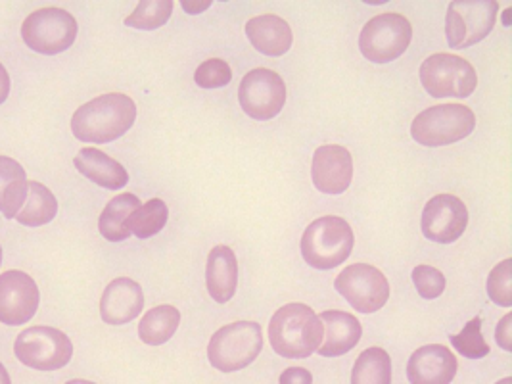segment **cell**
I'll return each mask as SVG.
<instances>
[{
  "label": "cell",
  "mask_w": 512,
  "mask_h": 384,
  "mask_svg": "<svg viewBox=\"0 0 512 384\" xmlns=\"http://www.w3.org/2000/svg\"><path fill=\"white\" fill-rule=\"evenodd\" d=\"M135 120V100L123 93H110L77 108L71 118V131L81 143H112L123 137Z\"/></svg>",
  "instance_id": "6da1fadb"
},
{
  "label": "cell",
  "mask_w": 512,
  "mask_h": 384,
  "mask_svg": "<svg viewBox=\"0 0 512 384\" xmlns=\"http://www.w3.org/2000/svg\"><path fill=\"white\" fill-rule=\"evenodd\" d=\"M323 323L305 304H286L271 317L269 342L286 360H303L323 344Z\"/></svg>",
  "instance_id": "7a4b0ae2"
},
{
  "label": "cell",
  "mask_w": 512,
  "mask_h": 384,
  "mask_svg": "<svg viewBox=\"0 0 512 384\" xmlns=\"http://www.w3.org/2000/svg\"><path fill=\"white\" fill-rule=\"evenodd\" d=\"M353 244L355 237L344 217H319L303 233V260L313 269L328 271L350 258Z\"/></svg>",
  "instance_id": "3957f363"
},
{
  "label": "cell",
  "mask_w": 512,
  "mask_h": 384,
  "mask_svg": "<svg viewBox=\"0 0 512 384\" xmlns=\"http://www.w3.org/2000/svg\"><path fill=\"white\" fill-rule=\"evenodd\" d=\"M263 350V333L256 321H236L221 327L211 336L208 346L210 363L223 371L234 373L246 369Z\"/></svg>",
  "instance_id": "277c9868"
},
{
  "label": "cell",
  "mask_w": 512,
  "mask_h": 384,
  "mask_svg": "<svg viewBox=\"0 0 512 384\" xmlns=\"http://www.w3.org/2000/svg\"><path fill=\"white\" fill-rule=\"evenodd\" d=\"M476 127V116L465 104H438L413 120L411 135L420 146H447L466 139Z\"/></svg>",
  "instance_id": "5b68a950"
},
{
  "label": "cell",
  "mask_w": 512,
  "mask_h": 384,
  "mask_svg": "<svg viewBox=\"0 0 512 384\" xmlns=\"http://www.w3.org/2000/svg\"><path fill=\"white\" fill-rule=\"evenodd\" d=\"M420 83L434 98H466L476 91L478 75L470 62L455 54L438 52L420 66Z\"/></svg>",
  "instance_id": "8992f818"
},
{
  "label": "cell",
  "mask_w": 512,
  "mask_h": 384,
  "mask_svg": "<svg viewBox=\"0 0 512 384\" xmlns=\"http://www.w3.org/2000/svg\"><path fill=\"white\" fill-rule=\"evenodd\" d=\"M499 14L495 0H457L447 8L445 35L455 50L474 47L493 31Z\"/></svg>",
  "instance_id": "52a82bcc"
},
{
  "label": "cell",
  "mask_w": 512,
  "mask_h": 384,
  "mask_svg": "<svg viewBox=\"0 0 512 384\" xmlns=\"http://www.w3.org/2000/svg\"><path fill=\"white\" fill-rule=\"evenodd\" d=\"M411 39V22L396 12H386L363 27L359 35V48L361 54L374 64H388L405 54Z\"/></svg>",
  "instance_id": "ba28073f"
},
{
  "label": "cell",
  "mask_w": 512,
  "mask_h": 384,
  "mask_svg": "<svg viewBox=\"0 0 512 384\" xmlns=\"http://www.w3.org/2000/svg\"><path fill=\"white\" fill-rule=\"evenodd\" d=\"M14 354L18 361L37 371H58L66 367L73 356V344L66 333L54 327H31L22 331L16 344Z\"/></svg>",
  "instance_id": "9c48e42d"
},
{
  "label": "cell",
  "mask_w": 512,
  "mask_h": 384,
  "mask_svg": "<svg viewBox=\"0 0 512 384\" xmlns=\"http://www.w3.org/2000/svg\"><path fill=\"white\" fill-rule=\"evenodd\" d=\"M22 37L31 50L54 56L68 50L75 43L77 22L68 10L39 8L25 18Z\"/></svg>",
  "instance_id": "30bf717a"
},
{
  "label": "cell",
  "mask_w": 512,
  "mask_h": 384,
  "mask_svg": "<svg viewBox=\"0 0 512 384\" xmlns=\"http://www.w3.org/2000/svg\"><path fill=\"white\" fill-rule=\"evenodd\" d=\"M334 287L359 313L378 312L390 300V283L374 265L353 264L346 267L336 277Z\"/></svg>",
  "instance_id": "8fae6325"
},
{
  "label": "cell",
  "mask_w": 512,
  "mask_h": 384,
  "mask_svg": "<svg viewBox=\"0 0 512 384\" xmlns=\"http://www.w3.org/2000/svg\"><path fill=\"white\" fill-rule=\"evenodd\" d=\"M238 100L252 120H273L286 104V85L279 73L257 68L244 75L238 89Z\"/></svg>",
  "instance_id": "7c38bea8"
},
{
  "label": "cell",
  "mask_w": 512,
  "mask_h": 384,
  "mask_svg": "<svg viewBox=\"0 0 512 384\" xmlns=\"http://www.w3.org/2000/svg\"><path fill=\"white\" fill-rule=\"evenodd\" d=\"M468 225L465 202L453 194H438L428 200L422 212V233L432 242L451 244L463 237Z\"/></svg>",
  "instance_id": "4fadbf2b"
},
{
  "label": "cell",
  "mask_w": 512,
  "mask_h": 384,
  "mask_svg": "<svg viewBox=\"0 0 512 384\" xmlns=\"http://www.w3.org/2000/svg\"><path fill=\"white\" fill-rule=\"evenodd\" d=\"M39 287L24 271L0 275V323L18 327L27 323L39 308Z\"/></svg>",
  "instance_id": "5bb4252c"
},
{
  "label": "cell",
  "mask_w": 512,
  "mask_h": 384,
  "mask_svg": "<svg viewBox=\"0 0 512 384\" xmlns=\"http://www.w3.org/2000/svg\"><path fill=\"white\" fill-rule=\"evenodd\" d=\"M311 179L317 191L342 194L353 179V158L350 150L340 144H323L315 150L311 162Z\"/></svg>",
  "instance_id": "9a60e30c"
},
{
  "label": "cell",
  "mask_w": 512,
  "mask_h": 384,
  "mask_svg": "<svg viewBox=\"0 0 512 384\" xmlns=\"http://www.w3.org/2000/svg\"><path fill=\"white\" fill-rule=\"evenodd\" d=\"M457 369V358L447 346L428 344L409 358L407 379L411 384H451Z\"/></svg>",
  "instance_id": "2e32d148"
},
{
  "label": "cell",
  "mask_w": 512,
  "mask_h": 384,
  "mask_svg": "<svg viewBox=\"0 0 512 384\" xmlns=\"http://www.w3.org/2000/svg\"><path fill=\"white\" fill-rule=\"evenodd\" d=\"M144 308V292L129 277L114 279L102 294L100 315L108 325H125L137 319Z\"/></svg>",
  "instance_id": "e0dca14e"
},
{
  "label": "cell",
  "mask_w": 512,
  "mask_h": 384,
  "mask_svg": "<svg viewBox=\"0 0 512 384\" xmlns=\"http://www.w3.org/2000/svg\"><path fill=\"white\" fill-rule=\"evenodd\" d=\"M321 323H325V340L319 346V354L323 358H338L351 352L363 335V327L355 315L338 310H328L319 315Z\"/></svg>",
  "instance_id": "ac0fdd59"
},
{
  "label": "cell",
  "mask_w": 512,
  "mask_h": 384,
  "mask_svg": "<svg viewBox=\"0 0 512 384\" xmlns=\"http://www.w3.org/2000/svg\"><path fill=\"white\" fill-rule=\"evenodd\" d=\"M77 171L87 177L89 181L96 183L102 189L119 191L129 183V173L114 158H110L106 152L87 146L81 148L79 154L73 160Z\"/></svg>",
  "instance_id": "d6986e66"
},
{
  "label": "cell",
  "mask_w": 512,
  "mask_h": 384,
  "mask_svg": "<svg viewBox=\"0 0 512 384\" xmlns=\"http://www.w3.org/2000/svg\"><path fill=\"white\" fill-rule=\"evenodd\" d=\"M246 35L252 47L265 56H282L294 43L290 25L275 14H263L252 18L246 24Z\"/></svg>",
  "instance_id": "ffe728a7"
},
{
  "label": "cell",
  "mask_w": 512,
  "mask_h": 384,
  "mask_svg": "<svg viewBox=\"0 0 512 384\" xmlns=\"http://www.w3.org/2000/svg\"><path fill=\"white\" fill-rule=\"evenodd\" d=\"M206 285L211 298L219 304L233 300L238 285V262L229 246H215L208 254Z\"/></svg>",
  "instance_id": "44dd1931"
},
{
  "label": "cell",
  "mask_w": 512,
  "mask_h": 384,
  "mask_svg": "<svg viewBox=\"0 0 512 384\" xmlns=\"http://www.w3.org/2000/svg\"><path fill=\"white\" fill-rule=\"evenodd\" d=\"M25 169L12 158L0 156V214L14 219L27 198Z\"/></svg>",
  "instance_id": "7402d4cb"
},
{
  "label": "cell",
  "mask_w": 512,
  "mask_h": 384,
  "mask_svg": "<svg viewBox=\"0 0 512 384\" xmlns=\"http://www.w3.org/2000/svg\"><path fill=\"white\" fill-rule=\"evenodd\" d=\"M142 202L139 196L123 192L114 196L106 208L102 210L100 219H98V229L100 235L110 242H121V240L129 239L131 231L127 227V221L133 212H137Z\"/></svg>",
  "instance_id": "603a6c76"
},
{
  "label": "cell",
  "mask_w": 512,
  "mask_h": 384,
  "mask_svg": "<svg viewBox=\"0 0 512 384\" xmlns=\"http://www.w3.org/2000/svg\"><path fill=\"white\" fill-rule=\"evenodd\" d=\"M56 214H58V200L52 191L39 181H29L27 198L22 210L16 216V221L25 227H41L50 223Z\"/></svg>",
  "instance_id": "cb8c5ba5"
},
{
  "label": "cell",
  "mask_w": 512,
  "mask_h": 384,
  "mask_svg": "<svg viewBox=\"0 0 512 384\" xmlns=\"http://www.w3.org/2000/svg\"><path fill=\"white\" fill-rule=\"evenodd\" d=\"M181 325V312L175 306L163 304L144 313L139 323L140 340L148 346H162L169 342Z\"/></svg>",
  "instance_id": "d4e9b609"
},
{
  "label": "cell",
  "mask_w": 512,
  "mask_h": 384,
  "mask_svg": "<svg viewBox=\"0 0 512 384\" xmlns=\"http://www.w3.org/2000/svg\"><path fill=\"white\" fill-rule=\"evenodd\" d=\"M351 384H392V360L382 348L365 350L353 365Z\"/></svg>",
  "instance_id": "484cf974"
},
{
  "label": "cell",
  "mask_w": 512,
  "mask_h": 384,
  "mask_svg": "<svg viewBox=\"0 0 512 384\" xmlns=\"http://www.w3.org/2000/svg\"><path fill=\"white\" fill-rule=\"evenodd\" d=\"M167 217H169L167 204L162 198H152L144 206H140L137 212L131 214L127 227L139 239H150L162 231L167 223Z\"/></svg>",
  "instance_id": "4316f807"
},
{
  "label": "cell",
  "mask_w": 512,
  "mask_h": 384,
  "mask_svg": "<svg viewBox=\"0 0 512 384\" xmlns=\"http://www.w3.org/2000/svg\"><path fill=\"white\" fill-rule=\"evenodd\" d=\"M171 14H173L171 0H142L135 8V12L125 18V25L142 29V31H152L167 24Z\"/></svg>",
  "instance_id": "83f0119b"
},
{
  "label": "cell",
  "mask_w": 512,
  "mask_h": 384,
  "mask_svg": "<svg viewBox=\"0 0 512 384\" xmlns=\"http://www.w3.org/2000/svg\"><path fill=\"white\" fill-rule=\"evenodd\" d=\"M451 344L455 350L468 360H482L489 354L488 342L482 336V319L474 317L465 325L459 335H451Z\"/></svg>",
  "instance_id": "f1b7e54d"
},
{
  "label": "cell",
  "mask_w": 512,
  "mask_h": 384,
  "mask_svg": "<svg viewBox=\"0 0 512 384\" xmlns=\"http://www.w3.org/2000/svg\"><path fill=\"white\" fill-rule=\"evenodd\" d=\"M512 260H503L495 265L489 273L488 294L489 298L503 308L512 306Z\"/></svg>",
  "instance_id": "f546056e"
},
{
  "label": "cell",
  "mask_w": 512,
  "mask_h": 384,
  "mask_svg": "<svg viewBox=\"0 0 512 384\" xmlns=\"http://www.w3.org/2000/svg\"><path fill=\"white\" fill-rule=\"evenodd\" d=\"M194 81L202 89H219L233 81V70L225 60L210 58L198 66L194 73Z\"/></svg>",
  "instance_id": "4dcf8cb0"
},
{
  "label": "cell",
  "mask_w": 512,
  "mask_h": 384,
  "mask_svg": "<svg viewBox=\"0 0 512 384\" xmlns=\"http://www.w3.org/2000/svg\"><path fill=\"white\" fill-rule=\"evenodd\" d=\"M413 283L417 287V292L424 300H436L442 296L445 290V277L442 271L432 267V265H417L413 269Z\"/></svg>",
  "instance_id": "1f68e13d"
},
{
  "label": "cell",
  "mask_w": 512,
  "mask_h": 384,
  "mask_svg": "<svg viewBox=\"0 0 512 384\" xmlns=\"http://www.w3.org/2000/svg\"><path fill=\"white\" fill-rule=\"evenodd\" d=\"M280 384H313V375L303 367H288L282 371Z\"/></svg>",
  "instance_id": "d6a6232c"
},
{
  "label": "cell",
  "mask_w": 512,
  "mask_h": 384,
  "mask_svg": "<svg viewBox=\"0 0 512 384\" xmlns=\"http://www.w3.org/2000/svg\"><path fill=\"white\" fill-rule=\"evenodd\" d=\"M511 325L512 313H509V315H505V317L501 319V323L497 325V333H495V338H497L499 346H501L503 350H507V352H512Z\"/></svg>",
  "instance_id": "836d02e7"
},
{
  "label": "cell",
  "mask_w": 512,
  "mask_h": 384,
  "mask_svg": "<svg viewBox=\"0 0 512 384\" xmlns=\"http://www.w3.org/2000/svg\"><path fill=\"white\" fill-rule=\"evenodd\" d=\"M8 95H10V75L6 72V68L0 64V104L6 102Z\"/></svg>",
  "instance_id": "e575fe53"
},
{
  "label": "cell",
  "mask_w": 512,
  "mask_h": 384,
  "mask_svg": "<svg viewBox=\"0 0 512 384\" xmlns=\"http://www.w3.org/2000/svg\"><path fill=\"white\" fill-rule=\"evenodd\" d=\"M210 6V0H202V2H188V0H183V8H185V12H188V14H200V12L208 10Z\"/></svg>",
  "instance_id": "d590c367"
},
{
  "label": "cell",
  "mask_w": 512,
  "mask_h": 384,
  "mask_svg": "<svg viewBox=\"0 0 512 384\" xmlns=\"http://www.w3.org/2000/svg\"><path fill=\"white\" fill-rule=\"evenodd\" d=\"M0 384H12L10 375H8V371H6V367L2 363H0Z\"/></svg>",
  "instance_id": "8d00e7d4"
},
{
  "label": "cell",
  "mask_w": 512,
  "mask_h": 384,
  "mask_svg": "<svg viewBox=\"0 0 512 384\" xmlns=\"http://www.w3.org/2000/svg\"><path fill=\"white\" fill-rule=\"evenodd\" d=\"M66 384H96L91 383V381H83V379H73V381H68Z\"/></svg>",
  "instance_id": "74e56055"
},
{
  "label": "cell",
  "mask_w": 512,
  "mask_h": 384,
  "mask_svg": "<svg viewBox=\"0 0 512 384\" xmlns=\"http://www.w3.org/2000/svg\"><path fill=\"white\" fill-rule=\"evenodd\" d=\"M497 384H512V381L509 379V377H507V379H501V381H499Z\"/></svg>",
  "instance_id": "f35d334b"
},
{
  "label": "cell",
  "mask_w": 512,
  "mask_h": 384,
  "mask_svg": "<svg viewBox=\"0 0 512 384\" xmlns=\"http://www.w3.org/2000/svg\"><path fill=\"white\" fill-rule=\"evenodd\" d=\"M0 264H2V248H0Z\"/></svg>",
  "instance_id": "ab89813d"
}]
</instances>
